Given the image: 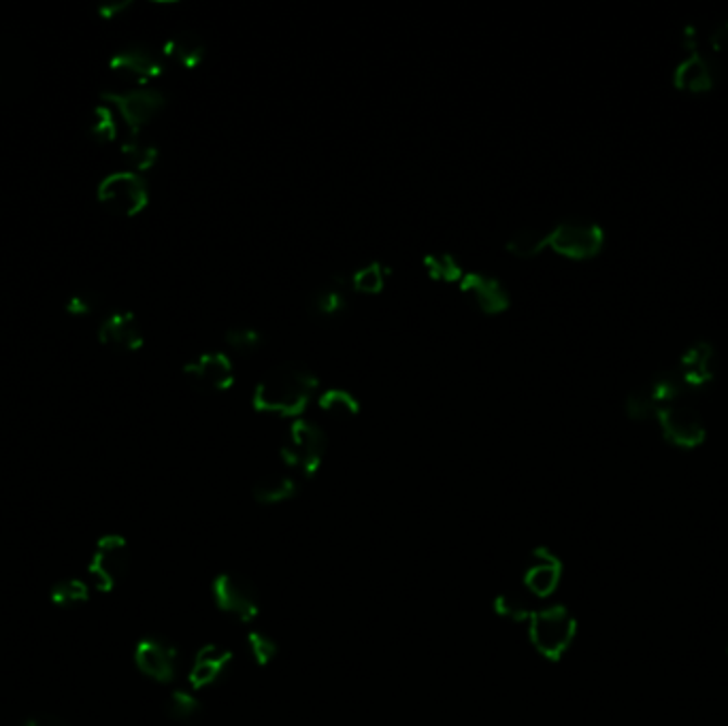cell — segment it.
Wrapping results in <instances>:
<instances>
[{
    "label": "cell",
    "instance_id": "1",
    "mask_svg": "<svg viewBox=\"0 0 728 726\" xmlns=\"http://www.w3.org/2000/svg\"><path fill=\"white\" fill-rule=\"evenodd\" d=\"M318 389V378L305 365L281 362L258 382L252 403L260 413L292 418L305 411Z\"/></svg>",
    "mask_w": 728,
    "mask_h": 726
},
{
    "label": "cell",
    "instance_id": "2",
    "mask_svg": "<svg viewBox=\"0 0 728 726\" xmlns=\"http://www.w3.org/2000/svg\"><path fill=\"white\" fill-rule=\"evenodd\" d=\"M577 633V620L564 608L552 606L537 610L528 620V637L535 650L550 659L559 661L564 652L571 648Z\"/></svg>",
    "mask_w": 728,
    "mask_h": 726
},
{
    "label": "cell",
    "instance_id": "3",
    "mask_svg": "<svg viewBox=\"0 0 728 726\" xmlns=\"http://www.w3.org/2000/svg\"><path fill=\"white\" fill-rule=\"evenodd\" d=\"M99 203L119 218H135L139 216L150 201L148 183L139 173L122 170L107 175L97 190Z\"/></svg>",
    "mask_w": 728,
    "mask_h": 726
},
{
    "label": "cell",
    "instance_id": "4",
    "mask_svg": "<svg viewBox=\"0 0 728 726\" xmlns=\"http://www.w3.org/2000/svg\"><path fill=\"white\" fill-rule=\"evenodd\" d=\"M281 458L288 467L311 475L320 469L324 454H327V435L324 431L309 422V420H296L283 444H281Z\"/></svg>",
    "mask_w": 728,
    "mask_h": 726
},
{
    "label": "cell",
    "instance_id": "5",
    "mask_svg": "<svg viewBox=\"0 0 728 726\" xmlns=\"http://www.w3.org/2000/svg\"><path fill=\"white\" fill-rule=\"evenodd\" d=\"M605 243V232L595 222L566 220L548 232V247L569 260L595 258Z\"/></svg>",
    "mask_w": 728,
    "mask_h": 726
},
{
    "label": "cell",
    "instance_id": "6",
    "mask_svg": "<svg viewBox=\"0 0 728 726\" xmlns=\"http://www.w3.org/2000/svg\"><path fill=\"white\" fill-rule=\"evenodd\" d=\"M103 101L115 107L124 124L128 126L132 137L139 132L165 110L167 99L156 88H132L126 92H103Z\"/></svg>",
    "mask_w": 728,
    "mask_h": 726
},
{
    "label": "cell",
    "instance_id": "7",
    "mask_svg": "<svg viewBox=\"0 0 728 726\" xmlns=\"http://www.w3.org/2000/svg\"><path fill=\"white\" fill-rule=\"evenodd\" d=\"M212 593L216 606L241 622H247L258 615V590L245 575L239 573L218 575Z\"/></svg>",
    "mask_w": 728,
    "mask_h": 726
},
{
    "label": "cell",
    "instance_id": "8",
    "mask_svg": "<svg viewBox=\"0 0 728 726\" xmlns=\"http://www.w3.org/2000/svg\"><path fill=\"white\" fill-rule=\"evenodd\" d=\"M128 566H130V552L126 539L119 535H107L97 544V550L88 569L97 588L110 593L124 579Z\"/></svg>",
    "mask_w": 728,
    "mask_h": 726
},
{
    "label": "cell",
    "instance_id": "9",
    "mask_svg": "<svg viewBox=\"0 0 728 726\" xmlns=\"http://www.w3.org/2000/svg\"><path fill=\"white\" fill-rule=\"evenodd\" d=\"M656 420L663 429V437L673 446L690 449L705 442V435H707L705 424L701 416L688 405H677V403L663 405L656 411Z\"/></svg>",
    "mask_w": 728,
    "mask_h": 726
},
{
    "label": "cell",
    "instance_id": "10",
    "mask_svg": "<svg viewBox=\"0 0 728 726\" xmlns=\"http://www.w3.org/2000/svg\"><path fill=\"white\" fill-rule=\"evenodd\" d=\"M135 665L145 677L167 684L175 679L177 667H179V652L175 644L161 637V635H150L143 637L137 648H135Z\"/></svg>",
    "mask_w": 728,
    "mask_h": 726
},
{
    "label": "cell",
    "instance_id": "11",
    "mask_svg": "<svg viewBox=\"0 0 728 726\" xmlns=\"http://www.w3.org/2000/svg\"><path fill=\"white\" fill-rule=\"evenodd\" d=\"M186 382L196 392L216 394L232 389L234 384V367L230 358L220 352L203 354L196 360L183 367Z\"/></svg>",
    "mask_w": 728,
    "mask_h": 726
},
{
    "label": "cell",
    "instance_id": "12",
    "mask_svg": "<svg viewBox=\"0 0 728 726\" xmlns=\"http://www.w3.org/2000/svg\"><path fill=\"white\" fill-rule=\"evenodd\" d=\"M460 292L484 316H499L511 305L503 281L486 273H464L460 280Z\"/></svg>",
    "mask_w": 728,
    "mask_h": 726
},
{
    "label": "cell",
    "instance_id": "13",
    "mask_svg": "<svg viewBox=\"0 0 728 726\" xmlns=\"http://www.w3.org/2000/svg\"><path fill=\"white\" fill-rule=\"evenodd\" d=\"M110 68L117 77L145 88L163 75V62L148 48H128L110 60Z\"/></svg>",
    "mask_w": 728,
    "mask_h": 726
},
{
    "label": "cell",
    "instance_id": "14",
    "mask_svg": "<svg viewBox=\"0 0 728 726\" xmlns=\"http://www.w3.org/2000/svg\"><path fill=\"white\" fill-rule=\"evenodd\" d=\"M562 577V562L557 555H552L550 550H535L531 555V560L526 564L524 571V588L531 597L535 599H546L550 597Z\"/></svg>",
    "mask_w": 728,
    "mask_h": 726
},
{
    "label": "cell",
    "instance_id": "15",
    "mask_svg": "<svg viewBox=\"0 0 728 726\" xmlns=\"http://www.w3.org/2000/svg\"><path fill=\"white\" fill-rule=\"evenodd\" d=\"M99 341L117 352H137L143 345V331L130 311H115L101 324Z\"/></svg>",
    "mask_w": 728,
    "mask_h": 726
},
{
    "label": "cell",
    "instance_id": "16",
    "mask_svg": "<svg viewBox=\"0 0 728 726\" xmlns=\"http://www.w3.org/2000/svg\"><path fill=\"white\" fill-rule=\"evenodd\" d=\"M230 663H232V652L228 648H225V646H220V644L203 646L196 652L194 663L190 667V684H192V688L201 690V688H207V686L216 684L228 671Z\"/></svg>",
    "mask_w": 728,
    "mask_h": 726
},
{
    "label": "cell",
    "instance_id": "17",
    "mask_svg": "<svg viewBox=\"0 0 728 726\" xmlns=\"http://www.w3.org/2000/svg\"><path fill=\"white\" fill-rule=\"evenodd\" d=\"M714 354L710 341H697L684 352L677 373L686 386L701 389L714 380Z\"/></svg>",
    "mask_w": 728,
    "mask_h": 726
},
{
    "label": "cell",
    "instance_id": "18",
    "mask_svg": "<svg viewBox=\"0 0 728 726\" xmlns=\"http://www.w3.org/2000/svg\"><path fill=\"white\" fill-rule=\"evenodd\" d=\"M347 280L333 278L329 283L316 288L309 296V311L314 318L320 320H336L347 314L349 301H347Z\"/></svg>",
    "mask_w": 728,
    "mask_h": 726
},
{
    "label": "cell",
    "instance_id": "19",
    "mask_svg": "<svg viewBox=\"0 0 728 726\" xmlns=\"http://www.w3.org/2000/svg\"><path fill=\"white\" fill-rule=\"evenodd\" d=\"M673 84L686 92H707L714 88V71L710 62L699 52H692L684 62L677 64L673 73Z\"/></svg>",
    "mask_w": 728,
    "mask_h": 726
},
{
    "label": "cell",
    "instance_id": "20",
    "mask_svg": "<svg viewBox=\"0 0 728 726\" xmlns=\"http://www.w3.org/2000/svg\"><path fill=\"white\" fill-rule=\"evenodd\" d=\"M205 52H207L205 41L196 33H177L163 48V54L186 71L196 68L203 62Z\"/></svg>",
    "mask_w": 728,
    "mask_h": 726
},
{
    "label": "cell",
    "instance_id": "21",
    "mask_svg": "<svg viewBox=\"0 0 728 726\" xmlns=\"http://www.w3.org/2000/svg\"><path fill=\"white\" fill-rule=\"evenodd\" d=\"M298 493V484L294 477L285 475V473H271L265 475L263 480H258L254 484V499L260 505H278L283 501L294 499Z\"/></svg>",
    "mask_w": 728,
    "mask_h": 726
},
{
    "label": "cell",
    "instance_id": "22",
    "mask_svg": "<svg viewBox=\"0 0 728 726\" xmlns=\"http://www.w3.org/2000/svg\"><path fill=\"white\" fill-rule=\"evenodd\" d=\"M548 247V232H541L539 228H520L515 230L507 241V252L520 260H528L539 256Z\"/></svg>",
    "mask_w": 728,
    "mask_h": 726
},
{
    "label": "cell",
    "instance_id": "23",
    "mask_svg": "<svg viewBox=\"0 0 728 726\" xmlns=\"http://www.w3.org/2000/svg\"><path fill=\"white\" fill-rule=\"evenodd\" d=\"M318 405L327 416H331L335 420H352L360 411V403H358L356 394L343 391V389L320 392Z\"/></svg>",
    "mask_w": 728,
    "mask_h": 726
},
{
    "label": "cell",
    "instance_id": "24",
    "mask_svg": "<svg viewBox=\"0 0 728 726\" xmlns=\"http://www.w3.org/2000/svg\"><path fill=\"white\" fill-rule=\"evenodd\" d=\"M122 158L128 167L132 168V173H145L158 163V150L152 143L141 141L139 137L130 135L122 143Z\"/></svg>",
    "mask_w": 728,
    "mask_h": 726
},
{
    "label": "cell",
    "instance_id": "25",
    "mask_svg": "<svg viewBox=\"0 0 728 726\" xmlns=\"http://www.w3.org/2000/svg\"><path fill=\"white\" fill-rule=\"evenodd\" d=\"M391 278V269L382 263H369L360 269H356L352 273V278L347 283L352 285V290L360 292V294H380L386 288V281Z\"/></svg>",
    "mask_w": 728,
    "mask_h": 726
},
{
    "label": "cell",
    "instance_id": "26",
    "mask_svg": "<svg viewBox=\"0 0 728 726\" xmlns=\"http://www.w3.org/2000/svg\"><path fill=\"white\" fill-rule=\"evenodd\" d=\"M533 597L526 590H507L497 601L495 610L497 614L503 615L507 620L513 622H524L531 620L537 610H533Z\"/></svg>",
    "mask_w": 728,
    "mask_h": 726
},
{
    "label": "cell",
    "instance_id": "27",
    "mask_svg": "<svg viewBox=\"0 0 728 726\" xmlns=\"http://www.w3.org/2000/svg\"><path fill=\"white\" fill-rule=\"evenodd\" d=\"M50 599L58 608H79L90 599V588H88L86 582H81L77 577L60 579L54 584V588L50 593Z\"/></svg>",
    "mask_w": 728,
    "mask_h": 726
},
{
    "label": "cell",
    "instance_id": "28",
    "mask_svg": "<svg viewBox=\"0 0 728 726\" xmlns=\"http://www.w3.org/2000/svg\"><path fill=\"white\" fill-rule=\"evenodd\" d=\"M424 269L429 273V278L435 281H444V283H454L464 278V271L458 263L456 256L451 254H429L424 256Z\"/></svg>",
    "mask_w": 728,
    "mask_h": 726
},
{
    "label": "cell",
    "instance_id": "29",
    "mask_svg": "<svg viewBox=\"0 0 728 726\" xmlns=\"http://www.w3.org/2000/svg\"><path fill=\"white\" fill-rule=\"evenodd\" d=\"M226 345L241 356H250L256 354L258 349H263L265 345V336L256 329L250 327H232L225 333Z\"/></svg>",
    "mask_w": 728,
    "mask_h": 726
},
{
    "label": "cell",
    "instance_id": "30",
    "mask_svg": "<svg viewBox=\"0 0 728 726\" xmlns=\"http://www.w3.org/2000/svg\"><path fill=\"white\" fill-rule=\"evenodd\" d=\"M686 389L684 380L679 378L677 371H665L659 373L652 384L648 386V391L652 394V398L659 403V407L669 405V403H677V398L681 396V392Z\"/></svg>",
    "mask_w": 728,
    "mask_h": 726
},
{
    "label": "cell",
    "instance_id": "31",
    "mask_svg": "<svg viewBox=\"0 0 728 726\" xmlns=\"http://www.w3.org/2000/svg\"><path fill=\"white\" fill-rule=\"evenodd\" d=\"M201 710L199 699L188 690H175L167 701V716L175 723H190Z\"/></svg>",
    "mask_w": 728,
    "mask_h": 726
},
{
    "label": "cell",
    "instance_id": "32",
    "mask_svg": "<svg viewBox=\"0 0 728 726\" xmlns=\"http://www.w3.org/2000/svg\"><path fill=\"white\" fill-rule=\"evenodd\" d=\"M247 652H250V657L254 659L256 665L265 667V665H269L278 657L280 646H278V641L271 635H267L263 631H252L247 635Z\"/></svg>",
    "mask_w": 728,
    "mask_h": 726
},
{
    "label": "cell",
    "instance_id": "33",
    "mask_svg": "<svg viewBox=\"0 0 728 726\" xmlns=\"http://www.w3.org/2000/svg\"><path fill=\"white\" fill-rule=\"evenodd\" d=\"M90 135L101 145H107V143L115 141V137H117V124H115V115H113L110 105H99L92 112Z\"/></svg>",
    "mask_w": 728,
    "mask_h": 726
},
{
    "label": "cell",
    "instance_id": "34",
    "mask_svg": "<svg viewBox=\"0 0 728 726\" xmlns=\"http://www.w3.org/2000/svg\"><path fill=\"white\" fill-rule=\"evenodd\" d=\"M659 403L652 398L648 389L633 391L626 396V413L633 420H652L656 418Z\"/></svg>",
    "mask_w": 728,
    "mask_h": 726
},
{
    "label": "cell",
    "instance_id": "35",
    "mask_svg": "<svg viewBox=\"0 0 728 726\" xmlns=\"http://www.w3.org/2000/svg\"><path fill=\"white\" fill-rule=\"evenodd\" d=\"M97 307V298L88 292H79V294H73L68 301H66V311L71 316H88L92 314Z\"/></svg>",
    "mask_w": 728,
    "mask_h": 726
},
{
    "label": "cell",
    "instance_id": "36",
    "mask_svg": "<svg viewBox=\"0 0 728 726\" xmlns=\"http://www.w3.org/2000/svg\"><path fill=\"white\" fill-rule=\"evenodd\" d=\"M710 46H712V50L716 52V54H723V52H727L728 50V22H723V24H718L714 30H712V35H710Z\"/></svg>",
    "mask_w": 728,
    "mask_h": 726
},
{
    "label": "cell",
    "instance_id": "37",
    "mask_svg": "<svg viewBox=\"0 0 728 726\" xmlns=\"http://www.w3.org/2000/svg\"><path fill=\"white\" fill-rule=\"evenodd\" d=\"M24 726H68L64 721H60L58 716H50V714H43V716H35L30 718L28 723Z\"/></svg>",
    "mask_w": 728,
    "mask_h": 726
},
{
    "label": "cell",
    "instance_id": "38",
    "mask_svg": "<svg viewBox=\"0 0 728 726\" xmlns=\"http://www.w3.org/2000/svg\"><path fill=\"white\" fill-rule=\"evenodd\" d=\"M126 7H128L126 2H119V4H103V7L99 9V15H103L105 20H112L115 15H119Z\"/></svg>",
    "mask_w": 728,
    "mask_h": 726
}]
</instances>
